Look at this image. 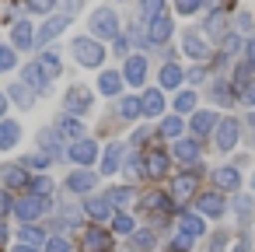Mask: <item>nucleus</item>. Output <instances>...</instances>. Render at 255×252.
Instances as JSON below:
<instances>
[{
  "label": "nucleus",
  "mask_w": 255,
  "mask_h": 252,
  "mask_svg": "<svg viewBox=\"0 0 255 252\" xmlns=\"http://www.w3.org/2000/svg\"><path fill=\"white\" fill-rule=\"evenodd\" d=\"M53 4H56V0H28V11H35V14H46Z\"/></svg>",
  "instance_id": "864d4df0"
},
{
  "label": "nucleus",
  "mask_w": 255,
  "mask_h": 252,
  "mask_svg": "<svg viewBox=\"0 0 255 252\" xmlns=\"http://www.w3.org/2000/svg\"><path fill=\"white\" fill-rule=\"evenodd\" d=\"M35 67H39V74L46 77V84L60 77V56H56V53H42V56L35 60Z\"/></svg>",
  "instance_id": "4468645a"
},
{
  "label": "nucleus",
  "mask_w": 255,
  "mask_h": 252,
  "mask_svg": "<svg viewBox=\"0 0 255 252\" xmlns=\"http://www.w3.org/2000/svg\"><path fill=\"white\" fill-rule=\"evenodd\" d=\"M123 77H126L129 84H136V88H140V84H143V77H147V60H143V56H129V60H126V74H123Z\"/></svg>",
  "instance_id": "2eb2a0df"
},
{
  "label": "nucleus",
  "mask_w": 255,
  "mask_h": 252,
  "mask_svg": "<svg viewBox=\"0 0 255 252\" xmlns=\"http://www.w3.org/2000/svg\"><path fill=\"white\" fill-rule=\"evenodd\" d=\"M25 84H32V88H39V91H46V77L39 74V67H35V63H28V67H25Z\"/></svg>",
  "instance_id": "e433bc0d"
},
{
  "label": "nucleus",
  "mask_w": 255,
  "mask_h": 252,
  "mask_svg": "<svg viewBox=\"0 0 255 252\" xmlns=\"http://www.w3.org/2000/svg\"><path fill=\"white\" fill-rule=\"evenodd\" d=\"M109 245H112V235H109L105 228H88V235H84V252H109Z\"/></svg>",
  "instance_id": "1a4fd4ad"
},
{
  "label": "nucleus",
  "mask_w": 255,
  "mask_h": 252,
  "mask_svg": "<svg viewBox=\"0 0 255 252\" xmlns=\"http://www.w3.org/2000/svg\"><path fill=\"white\" fill-rule=\"evenodd\" d=\"M18 60H14V49L11 46H0V70H11Z\"/></svg>",
  "instance_id": "a18cd8bd"
},
{
  "label": "nucleus",
  "mask_w": 255,
  "mask_h": 252,
  "mask_svg": "<svg viewBox=\"0 0 255 252\" xmlns=\"http://www.w3.org/2000/svg\"><path fill=\"white\" fill-rule=\"evenodd\" d=\"M213 98H217L220 105H231V102H234V95H231V84H224V81H220V84H213Z\"/></svg>",
  "instance_id": "a19ab883"
},
{
  "label": "nucleus",
  "mask_w": 255,
  "mask_h": 252,
  "mask_svg": "<svg viewBox=\"0 0 255 252\" xmlns=\"http://www.w3.org/2000/svg\"><path fill=\"white\" fill-rule=\"evenodd\" d=\"M21 242L39 245V242H42V231H39V228H32V224H25V228H21Z\"/></svg>",
  "instance_id": "c03bdc74"
},
{
  "label": "nucleus",
  "mask_w": 255,
  "mask_h": 252,
  "mask_svg": "<svg viewBox=\"0 0 255 252\" xmlns=\"http://www.w3.org/2000/svg\"><path fill=\"white\" fill-rule=\"evenodd\" d=\"M81 4H84V0H60V7H63L67 14H77V11H81Z\"/></svg>",
  "instance_id": "5fc2aeb1"
},
{
  "label": "nucleus",
  "mask_w": 255,
  "mask_h": 252,
  "mask_svg": "<svg viewBox=\"0 0 255 252\" xmlns=\"http://www.w3.org/2000/svg\"><path fill=\"white\" fill-rule=\"evenodd\" d=\"M119 165H123V144H109L105 154H102V175L119 172Z\"/></svg>",
  "instance_id": "f3484780"
},
{
  "label": "nucleus",
  "mask_w": 255,
  "mask_h": 252,
  "mask_svg": "<svg viewBox=\"0 0 255 252\" xmlns=\"http://www.w3.org/2000/svg\"><path fill=\"white\" fill-rule=\"evenodd\" d=\"M11 39H14L18 49H32V46H35V28H32L28 21H18L14 32H11Z\"/></svg>",
  "instance_id": "412c9836"
},
{
  "label": "nucleus",
  "mask_w": 255,
  "mask_h": 252,
  "mask_svg": "<svg viewBox=\"0 0 255 252\" xmlns=\"http://www.w3.org/2000/svg\"><path fill=\"white\" fill-rule=\"evenodd\" d=\"M46 207H49V200H42V196L28 193L25 200H18V203H14V214H18V217H21V221L28 224V221H35V217H39V214H42Z\"/></svg>",
  "instance_id": "423d86ee"
},
{
  "label": "nucleus",
  "mask_w": 255,
  "mask_h": 252,
  "mask_svg": "<svg viewBox=\"0 0 255 252\" xmlns=\"http://www.w3.org/2000/svg\"><path fill=\"white\" fill-rule=\"evenodd\" d=\"M70 158H74L81 168H91V165L98 161V144H95L91 137H81V140H74V147H70Z\"/></svg>",
  "instance_id": "39448f33"
},
{
  "label": "nucleus",
  "mask_w": 255,
  "mask_h": 252,
  "mask_svg": "<svg viewBox=\"0 0 255 252\" xmlns=\"http://www.w3.org/2000/svg\"><path fill=\"white\" fill-rule=\"evenodd\" d=\"M70 53H74V60H77L81 67H98V63L105 60L102 39H74V42H70Z\"/></svg>",
  "instance_id": "f257e3e1"
},
{
  "label": "nucleus",
  "mask_w": 255,
  "mask_h": 252,
  "mask_svg": "<svg viewBox=\"0 0 255 252\" xmlns=\"http://www.w3.org/2000/svg\"><path fill=\"white\" fill-rule=\"evenodd\" d=\"M11 210H14V200H11V193H4V189H0V221H4Z\"/></svg>",
  "instance_id": "de8ad7c7"
},
{
  "label": "nucleus",
  "mask_w": 255,
  "mask_h": 252,
  "mask_svg": "<svg viewBox=\"0 0 255 252\" xmlns=\"http://www.w3.org/2000/svg\"><path fill=\"white\" fill-rule=\"evenodd\" d=\"M143 203H147L150 210H168V207H171V200H168L164 193H150V196H147Z\"/></svg>",
  "instance_id": "37998d69"
},
{
  "label": "nucleus",
  "mask_w": 255,
  "mask_h": 252,
  "mask_svg": "<svg viewBox=\"0 0 255 252\" xmlns=\"http://www.w3.org/2000/svg\"><path fill=\"white\" fill-rule=\"evenodd\" d=\"M192 249V238L185 235V231H178L175 238H171V245H168V252H189Z\"/></svg>",
  "instance_id": "ea45409f"
},
{
  "label": "nucleus",
  "mask_w": 255,
  "mask_h": 252,
  "mask_svg": "<svg viewBox=\"0 0 255 252\" xmlns=\"http://www.w3.org/2000/svg\"><path fill=\"white\" fill-rule=\"evenodd\" d=\"M49 161H53L49 154H28V158H25V165H28V168H46Z\"/></svg>",
  "instance_id": "09e8293b"
},
{
  "label": "nucleus",
  "mask_w": 255,
  "mask_h": 252,
  "mask_svg": "<svg viewBox=\"0 0 255 252\" xmlns=\"http://www.w3.org/2000/svg\"><path fill=\"white\" fill-rule=\"evenodd\" d=\"M84 210H88V217L105 221L112 214V203H109V196H95V200H84Z\"/></svg>",
  "instance_id": "c85d7f7f"
},
{
  "label": "nucleus",
  "mask_w": 255,
  "mask_h": 252,
  "mask_svg": "<svg viewBox=\"0 0 255 252\" xmlns=\"http://www.w3.org/2000/svg\"><path fill=\"white\" fill-rule=\"evenodd\" d=\"M91 32L95 39H119V18L112 7H98L91 14Z\"/></svg>",
  "instance_id": "f03ea898"
},
{
  "label": "nucleus",
  "mask_w": 255,
  "mask_h": 252,
  "mask_svg": "<svg viewBox=\"0 0 255 252\" xmlns=\"http://www.w3.org/2000/svg\"><path fill=\"white\" fill-rule=\"evenodd\" d=\"M196 189H199V172H196V168H192V172H182V175L171 179V196H175V203L192 200Z\"/></svg>",
  "instance_id": "20e7f679"
},
{
  "label": "nucleus",
  "mask_w": 255,
  "mask_h": 252,
  "mask_svg": "<svg viewBox=\"0 0 255 252\" xmlns=\"http://www.w3.org/2000/svg\"><path fill=\"white\" fill-rule=\"evenodd\" d=\"M4 238H7V228H0V245H4Z\"/></svg>",
  "instance_id": "680f3d73"
},
{
  "label": "nucleus",
  "mask_w": 255,
  "mask_h": 252,
  "mask_svg": "<svg viewBox=\"0 0 255 252\" xmlns=\"http://www.w3.org/2000/svg\"><path fill=\"white\" fill-rule=\"evenodd\" d=\"M178 231H185L189 238H199V235L206 231L203 214H182V217H178Z\"/></svg>",
  "instance_id": "6ab92c4d"
},
{
  "label": "nucleus",
  "mask_w": 255,
  "mask_h": 252,
  "mask_svg": "<svg viewBox=\"0 0 255 252\" xmlns=\"http://www.w3.org/2000/svg\"><path fill=\"white\" fill-rule=\"evenodd\" d=\"M0 179H4L7 189H21V186H28V175H25L21 165H4V168H0Z\"/></svg>",
  "instance_id": "ddd939ff"
},
{
  "label": "nucleus",
  "mask_w": 255,
  "mask_h": 252,
  "mask_svg": "<svg viewBox=\"0 0 255 252\" xmlns=\"http://www.w3.org/2000/svg\"><path fill=\"white\" fill-rule=\"evenodd\" d=\"M234 252H248V245H245V242H238V245H234Z\"/></svg>",
  "instance_id": "052dcab7"
},
{
  "label": "nucleus",
  "mask_w": 255,
  "mask_h": 252,
  "mask_svg": "<svg viewBox=\"0 0 255 252\" xmlns=\"http://www.w3.org/2000/svg\"><path fill=\"white\" fill-rule=\"evenodd\" d=\"M206 32L210 39H227V11H213L206 18Z\"/></svg>",
  "instance_id": "393cba45"
},
{
  "label": "nucleus",
  "mask_w": 255,
  "mask_h": 252,
  "mask_svg": "<svg viewBox=\"0 0 255 252\" xmlns=\"http://www.w3.org/2000/svg\"><path fill=\"white\" fill-rule=\"evenodd\" d=\"M182 46H185V53L192 56V60H210V46H206V39H199V35H185L182 39Z\"/></svg>",
  "instance_id": "4be33fe9"
},
{
  "label": "nucleus",
  "mask_w": 255,
  "mask_h": 252,
  "mask_svg": "<svg viewBox=\"0 0 255 252\" xmlns=\"http://www.w3.org/2000/svg\"><path fill=\"white\" fill-rule=\"evenodd\" d=\"M133 245H136V249H150V245H154V235H150V231H136V235H133Z\"/></svg>",
  "instance_id": "8fccbe9b"
},
{
  "label": "nucleus",
  "mask_w": 255,
  "mask_h": 252,
  "mask_svg": "<svg viewBox=\"0 0 255 252\" xmlns=\"http://www.w3.org/2000/svg\"><path fill=\"white\" fill-rule=\"evenodd\" d=\"M171 154H175L178 161H185V165H196V161H199V144H196V140H175Z\"/></svg>",
  "instance_id": "dca6fc26"
},
{
  "label": "nucleus",
  "mask_w": 255,
  "mask_h": 252,
  "mask_svg": "<svg viewBox=\"0 0 255 252\" xmlns=\"http://www.w3.org/2000/svg\"><path fill=\"white\" fill-rule=\"evenodd\" d=\"M98 91H102V95H119V91H123V74H116V70H102V77H98Z\"/></svg>",
  "instance_id": "a878e982"
},
{
  "label": "nucleus",
  "mask_w": 255,
  "mask_h": 252,
  "mask_svg": "<svg viewBox=\"0 0 255 252\" xmlns=\"http://www.w3.org/2000/svg\"><path fill=\"white\" fill-rule=\"evenodd\" d=\"M119 116H123V119H136V116H143L140 98H123V102H119Z\"/></svg>",
  "instance_id": "473e14b6"
},
{
  "label": "nucleus",
  "mask_w": 255,
  "mask_h": 252,
  "mask_svg": "<svg viewBox=\"0 0 255 252\" xmlns=\"http://www.w3.org/2000/svg\"><path fill=\"white\" fill-rule=\"evenodd\" d=\"M238 98H241L245 105H255V81H245L241 91H238Z\"/></svg>",
  "instance_id": "49530a36"
},
{
  "label": "nucleus",
  "mask_w": 255,
  "mask_h": 252,
  "mask_svg": "<svg viewBox=\"0 0 255 252\" xmlns=\"http://www.w3.org/2000/svg\"><path fill=\"white\" fill-rule=\"evenodd\" d=\"M171 32H175L171 18H168V14H157V18H150V32H147V42L161 46V42H168V39H171Z\"/></svg>",
  "instance_id": "6e6552de"
},
{
  "label": "nucleus",
  "mask_w": 255,
  "mask_h": 252,
  "mask_svg": "<svg viewBox=\"0 0 255 252\" xmlns=\"http://www.w3.org/2000/svg\"><path fill=\"white\" fill-rule=\"evenodd\" d=\"M143 172L154 175V179H161V175L168 172V154H164V151H150L147 161H143Z\"/></svg>",
  "instance_id": "5701e85b"
},
{
  "label": "nucleus",
  "mask_w": 255,
  "mask_h": 252,
  "mask_svg": "<svg viewBox=\"0 0 255 252\" xmlns=\"http://www.w3.org/2000/svg\"><path fill=\"white\" fill-rule=\"evenodd\" d=\"M95 182H98V172H84V168H81V172H74V175L67 179V186H70L74 193H91V189H95Z\"/></svg>",
  "instance_id": "a211bd4d"
},
{
  "label": "nucleus",
  "mask_w": 255,
  "mask_h": 252,
  "mask_svg": "<svg viewBox=\"0 0 255 252\" xmlns=\"http://www.w3.org/2000/svg\"><path fill=\"white\" fill-rule=\"evenodd\" d=\"M182 77H185V74H182V67H178L175 60H168V63L161 67V88H178Z\"/></svg>",
  "instance_id": "c756f323"
},
{
  "label": "nucleus",
  "mask_w": 255,
  "mask_h": 252,
  "mask_svg": "<svg viewBox=\"0 0 255 252\" xmlns=\"http://www.w3.org/2000/svg\"><path fill=\"white\" fill-rule=\"evenodd\" d=\"M248 126H252V137H255V116H252V119H248Z\"/></svg>",
  "instance_id": "e2e57ef3"
},
{
  "label": "nucleus",
  "mask_w": 255,
  "mask_h": 252,
  "mask_svg": "<svg viewBox=\"0 0 255 252\" xmlns=\"http://www.w3.org/2000/svg\"><path fill=\"white\" fill-rule=\"evenodd\" d=\"M63 105H67V112H70V116H88V112H91V105H95V95H91L88 88H81V84H77V88H70V91H67Z\"/></svg>",
  "instance_id": "7ed1b4c3"
},
{
  "label": "nucleus",
  "mask_w": 255,
  "mask_h": 252,
  "mask_svg": "<svg viewBox=\"0 0 255 252\" xmlns=\"http://www.w3.org/2000/svg\"><path fill=\"white\" fill-rule=\"evenodd\" d=\"M217 123H220L217 112H196V116H192V133H196V137H206L210 130H217Z\"/></svg>",
  "instance_id": "bb28decb"
},
{
  "label": "nucleus",
  "mask_w": 255,
  "mask_h": 252,
  "mask_svg": "<svg viewBox=\"0 0 255 252\" xmlns=\"http://www.w3.org/2000/svg\"><path fill=\"white\" fill-rule=\"evenodd\" d=\"M199 214H203V217H220V214H224L220 193H203V196H199Z\"/></svg>",
  "instance_id": "b1692460"
},
{
  "label": "nucleus",
  "mask_w": 255,
  "mask_h": 252,
  "mask_svg": "<svg viewBox=\"0 0 255 252\" xmlns=\"http://www.w3.org/2000/svg\"><path fill=\"white\" fill-rule=\"evenodd\" d=\"M56 133L63 137V140H81L84 137V126H81V116H60V123H56Z\"/></svg>",
  "instance_id": "9b49d317"
},
{
  "label": "nucleus",
  "mask_w": 255,
  "mask_h": 252,
  "mask_svg": "<svg viewBox=\"0 0 255 252\" xmlns=\"http://www.w3.org/2000/svg\"><path fill=\"white\" fill-rule=\"evenodd\" d=\"M67 21H70V14H60V18H49L39 32H35V42H53L63 28H67Z\"/></svg>",
  "instance_id": "f8f14e48"
},
{
  "label": "nucleus",
  "mask_w": 255,
  "mask_h": 252,
  "mask_svg": "<svg viewBox=\"0 0 255 252\" xmlns=\"http://www.w3.org/2000/svg\"><path fill=\"white\" fill-rule=\"evenodd\" d=\"M11 252H39V249H35V245H28V242H21V245H14Z\"/></svg>",
  "instance_id": "4d7b16f0"
},
{
  "label": "nucleus",
  "mask_w": 255,
  "mask_h": 252,
  "mask_svg": "<svg viewBox=\"0 0 255 252\" xmlns=\"http://www.w3.org/2000/svg\"><path fill=\"white\" fill-rule=\"evenodd\" d=\"M140 14L150 21V18H157V14H164V0H140Z\"/></svg>",
  "instance_id": "c9c22d12"
},
{
  "label": "nucleus",
  "mask_w": 255,
  "mask_h": 252,
  "mask_svg": "<svg viewBox=\"0 0 255 252\" xmlns=\"http://www.w3.org/2000/svg\"><path fill=\"white\" fill-rule=\"evenodd\" d=\"M60 140H63V137H60L56 130H42V133H39V144H42V154H49V158H60V154H63V147H60Z\"/></svg>",
  "instance_id": "cd10ccee"
},
{
  "label": "nucleus",
  "mask_w": 255,
  "mask_h": 252,
  "mask_svg": "<svg viewBox=\"0 0 255 252\" xmlns=\"http://www.w3.org/2000/svg\"><path fill=\"white\" fill-rule=\"evenodd\" d=\"M46 252H70V242L67 238H49L46 242Z\"/></svg>",
  "instance_id": "3c124183"
},
{
  "label": "nucleus",
  "mask_w": 255,
  "mask_h": 252,
  "mask_svg": "<svg viewBox=\"0 0 255 252\" xmlns=\"http://www.w3.org/2000/svg\"><path fill=\"white\" fill-rule=\"evenodd\" d=\"M105 196H109V203H112V207H126V203H133V200H136V189H133V186H116V189H109Z\"/></svg>",
  "instance_id": "7c9ffc66"
},
{
  "label": "nucleus",
  "mask_w": 255,
  "mask_h": 252,
  "mask_svg": "<svg viewBox=\"0 0 255 252\" xmlns=\"http://www.w3.org/2000/svg\"><path fill=\"white\" fill-rule=\"evenodd\" d=\"M161 133H164V137H178V133H182V119H178V116H168V119L161 123Z\"/></svg>",
  "instance_id": "79ce46f5"
},
{
  "label": "nucleus",
  "mask_w": 255,
  "mask_h": 252,
  "mask_svg": "<svg viewBox=\"0 0 255 252\" xmlns=\"http://www.w3.org/2000/svg\"><path fill=\"white\" fill-rule=\"evenodd\" d=\"M175 4H178V11H182V14H192L196 7H203V4H206V0H175Z\"/></svg>",
  "instance_id": "603ef678"
},
{
  "label": "nucleus",
  "mask_w": 255,
  "mask_h": 252,
  "mask_svg": "<svg viewBox=\"0 0 255 252\" xmlns=\"http://www.w3.org/2000/svg\"><path fill=\"white\" fill-rule=\"evenodd\" d=\"M28 186H32V193H35V196H42V200H49V196H53V179H46V175L32 179Z\"/></svg>",
  "instance_id": "f704fd0d"
},
{
  "label": "nucleus",
  "mask_w": 255,
  "mask_h": 252,
  "mask_svg": "<svg viewBox=\"0 0 255 252\" xmlns=\"http://www.w3.org/2000/svg\"><path fill=\"white\" fill-rule=\"evenodd\" d=\"M213 133H217V147H220V151H231V147H238V133H241V126L227 116V119H220V123H217V130H213Z\"/></svg>",
  "instance_id": "0eeeda50"
},
{
  "label": "nucleus",
  "mask_w": 255,
  "mask_h": 252,
  "mask_svg": "<svg viewBox=\"0 0 255 252\" xmlns=\"http://www.w3.org/2000/svg\"><path fill=\"white\" fill-rule=\"evenodd\" d=\"M21 140V126L11 123V119H0V151H7Z\"/></svg>",
  "instance_id": "aec40b11"
},
{
  "label": "nucleus",
  "mask_w": 255,
  "mask_h": 252,
  "mask_svg": "<svg viewBox=\"0 0 255 252\" xmlns=\"http://www.w3.org/2000/svg\"><path fill=\"white\" fill-rule=\"evenodd\" d=\"M7 102H11L7 95H0V119H4V116H7Z\"/></svg>",
  "instance_id": "13d9d810"
},
{
  "label": "nucleus",
  "mask_w": 255,
  "mask_h": 252,
  "mask_svg": "<svg viewBox=\"0 0 255 252\" xmlns=\"http://www.w3.org/2000/svg\"><path fill=\"white\" fill-rule=\"evenodd\" d=\"M140 109H143V116H161V112H164V95H161V88H147V91L140 95Z\"/></svg>",
  "instance_id": "9d476101"
},
{
  "label": "nucleus",
  "mask_w": 255,
  "mask_h": 252,
  "mask_svg": "<svg viewBox=\"0 0 255 252\" xmlns=\"http://www.w3.org/2000/svg\"><path fill=\"white\" fill-rule=\"evenodd\" d=\"M217 182L224 189H238L241 186V175H238V168H217Z\"/></svg>",
  "instance_id": "2f4dec72"
},
{
  "label": "nucleus",
  "mask_w": 255,
  "mask_h": 252,
  "mask_svg": "<svg viewBox=\"0 0 255 252\" xmlns=\"http://www.w3.org/2000/svg\"><path fill=\"white\" fill-rule=\"evenodd\" d=\"M203 74H206V70H203V67H192V70H189V74H185V77H189V81H192V84H199V81H203Z\"/></svg>",
  "instance_id": "6e6d98bb"
},
{
  "label": "nucleus",
  "mask_w": 255,
  "mask_h": 252,
  "mask_svg": "<svg viewBox=\"0 0 255 252\" xmlns=\"http://www.w3.org/2000/svg\"><path fill=\"white\" fill-rule=\"evenodd\" d=\"M112 228H116V235H133V217L129 214H116L112 217Z\"/></svg>",
  "instance_id": "58836bf2"
},
{
  "label": "nucleus",
  "mask_w": 255,
  "mask_h": 252,
  "mask_svg": "<svg viewBox=\"0 0 255 252\" xmlns=\"http://www.w3.org/2000/svg\"><path fill=\"white\" fill-rule=\"evenodd\" d=\"M11 102H18L21 109H32V95H28V88L25 84H11V95H7Z\"/></svg>",
  "instance_id": "72a5a7b5"
},
{
  "label": "nucleus",
  "mask_w": 255,
  "mask_h": 252,
  "mask_svg": "<svg viewBox=\"0 0 255 252\" xmlns=\"http://www.w3.org/2000/svg\"><path fill=\"white\" fill-rule=\"evenodd\" d=\"M196 109V91H182L175 98V112H192Z\"/></svg>",
  "instance_id": "4c0bfd02"
},
{
  "label": "nucleus",
  "mask_w": 255,
  "mask_h": 252,
  "mask_svg": "<svg viewBox=\"0 0 255 252\" xmlns=\"http://www.w3.org/2000/svg\"><path fill=\"white\" fill-rule=\"evenodd\" d=\"M248 60L255 63V42H248Z\"/></svg>",
  "instance_id": "bf43d9fd"
}]
</instances>
